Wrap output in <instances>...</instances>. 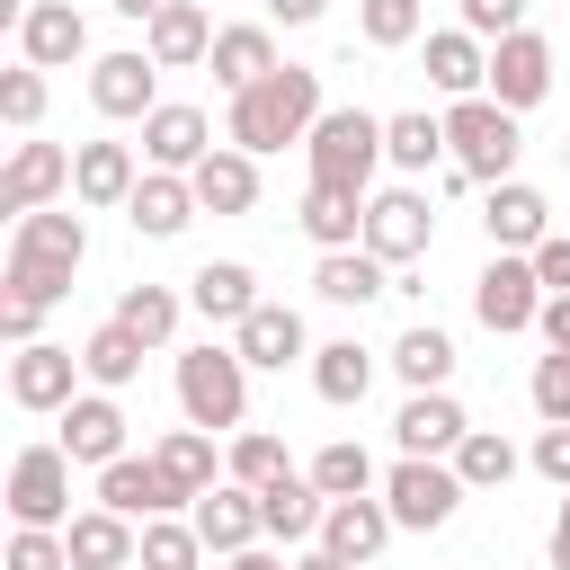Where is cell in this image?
<instances>
[{
  "label": "cell",
  "instance_id": "49",
  "mask_svg": "<svg viewBox=\"0 0 570 570\" xmlns=\"http://www.w3.org/2000/svg\"><path fill=\"white\" fill-rule=\"evenodd\" d=\"M525 258H534V276H543V294H570V232H543V240H534Z\"/></svg>",
  "mask_w": 570,
  "mask_h": 570
},
{
  "label": "cell",
  "instance_id": "9",
  "mask_svg": "<svg viewBox=\"0 0 570 570\" xmlns=\"http://www.w3.org/2000/svg\"><path fill=\"white\" fill-rule=\"evenodd\" d=\"M365 249H374L383 267H410V258H428V249H436L428 187H383V196H365Z\"/></svg>",
  "mask_w": 570,
  "mask_h": 570
},
{
  "label": "cell",
  "instance_id": "39",
  "mask_svg": "<svg viewBox=\"0 0 570 570\" xmlns=\"http://www.w3.org/2000/svg\"><path fill=\"white\" fill-rule=\"evenodd\" d=\"M178 312H187L178 285H125V294H116V321H125L142 347H169V338H178Z\"/></svg>",
  "mask_w": 570,
  "mask_h": 570
},
{
  "label": "cell",
  "instance_id": "42",
  "mask_svg": "<svg viewBox=\"0 0 570 570\" xmlns=\"http://www.w3.org/2000/svg\"><path fill=\"white\" fill-rule=\"evenodd\" d=\"M205 561V534H196V517L178 525V517H142V552H134V570H196Z\"/></svg>",
  "mask_w": 570,
  "mask_h": 570
},
{
  "label": "cell",
  "instance_id": "24",
  "mask_svg": "<svg viewBox=\"0 0 570 570\" xmlns=\"http://www.w3.org/2000/svg\"><path fill=\"white\" fill-rule=\"evenodd\" d=\"M258 303H267V294H258V267H240V258H205V267L187 276V312H205V321H223V330H240Z\"/></svg>",
  "mask_w": 570,
  "mask_h": 570
},
{
  "label": "cell",
  "instance_id": "15",
  "mask_svg": "<svg viewBox=\"0 0 570 570\" xmlns=\"http://www.w3.org/2000/svg\"><path fill=\"white\" fill-rule=\"evenodd\" d=\"M98 508L142 525V517H178V490H169V472L151 454H116V463H98Z\"/></svg>",
  "mask_w": 570,
  "mask_h": 570
},
{
  "label": "cell",
  "instance_id": "38",
  "mask_svg": "<svg viewBox=\"0 0 570 570\" xmlns=\"http://www.w3.org/2000/svg\"><path fill=\"white\" fill-rule=\"evenodd\" d=\"M142 356H151V347H142V338H134L125 321H98V330L80 338V374H89L98 392H125V383L142 374Z\"/></svg>",
  "mask_w": 570,
  "mask_h": 570
},
{
  "label": "cell",
  "instance_id": "37",
  "mask_svg": "<svg viewBox=\"0 0 570 570\" xmlns=\"http://www.w3.org/2000/svg\"><path fill=\"white\" fill-rule=\"evenodd\" d=\"M151 463L169 472V490H178V508H196V499L214 490V428H169V436L151 445Z\"/></svg>",
  "mask_w": 570,
  "mask_h": 570
},
{
  "label": "cell",
  "instance_id": "57",
  "mask_svg": "<svg viewBox=\"0 0 570 570\" xmlns=\"http://www.w3.org/2000/svg\"><path fill=\"white\" fill-rule=\"evenodd\" d=\"M107 9H116V18H134V27H151V18L169 9V0H107Z\"/></svg>",
  "mask_w": 570,
  "mask_h": 570
},
{
  "label": "cell",
  "instance_id": "1",
  "mask_svg": "<svg viewBox=\"0 0 570 570\" xmlns=\"http://www.w3.org/2000/svg\"><path fill=\"white\" fill-rule=\"evenodd\" d=\"M80 258H89V223L80 214H62V205H36V214H18L9 223V258H0V294H18V303H62L71 294V276H80Z\"/></svg>",
  "mask_w": 570,
  "mask_h": 570
},
{
  "label": "cell",
  "instance_id": "18",
  "mask_svg": "<svg viewBox=\"0 0 570 570\" xmlns=\"http://www.w3.org/2000/svg\"><path fill=\"white\" fill-rule=\"evenodd\" d=\"M294 223H303L312 249H365V187H330V178H312L303 205H294Z\"/></svg>",
  "mask_w": 570,
  "mask_h": 570
},
{
  "label": "cell",
  "instance_id": "48",
  "mask_svg": "<svg viewBox=\"0 0 570 570\" xmlns=\"http://www.w3.org/2000/svg\"><path fill=\"white\" fill-rule=\"evenodd\" d=\"M454 9H463V27H472L481 45H499V36L525 27V0H454Z\"/></svg>",
  "mask_w": 570,
  "mask_h": 570
},
{
  "label": "cell",
  "instance_id": "47",
  "mask_svg": "<svg viewBox=\"0 0 570 570\" xmlns=\"http://www.w3.org/2000/svg\"><path fill=\"white\" fill-rule=\"evenodd\" d=\"M525 392H534V410H543V428H561V419H570V356L552 347V356L534 365V383H525Z\"/></svg>",
  "mask_w": 570,
  "mask_h": 570
},
{
  "label": "cell",
  "instance_id": "25",
  "mask_svg": "<svg viewBox=\"0 0 570 570\" xmlns=\"http://www.w3.org/2000/svg\"><path fill=\"white\" fill-rule=\"evenodd\" d=\"M196 534H205V552H249V543L267 534L258 490H249V481H214V490L196 499Z\"/></svg>",
  "mask_w": 570,
  "mask_h": 570
},
{
  "label": "cell",
  "instance_id": "23",
  "mask_svg": "<svg viewBox=\"0 0 570 570\" xmlns=\"http://www.w3.org/2000/svg\"><path fill=\"white\" fill-rule=\"evenodd\" d=\"M481 232H490V249H534V240L552 232V205H543V187H525V178H499V187L481 196Z\"/></svg>",
  "mask_w": 570,
  "mask_h": 570
},
{
  "label": "cell",
  "instance_id": "58",
  "mask_svg": "<svg viewBox=\"0 0 570 570\" xmlns=\"http://www.w3.org/2000/svg\"><path fill=\"white\" fill-rule=\"evenodd\" d=\"M561 169H570V142H561Z\"/></svg>",
  "mask_w": 570,
  "mask_h": 570
},
{
  "label": "cell",
  "instance_id": "11",
  "mask_svg": "<svg viewBox=\"0 0 570 570\" xmlns=\"http://www.w3.org/2000/svg\"><path fill=\"white\" fill-rule=\"evenodd\" d=\"M9 401H18V410L62 419V410L80 401V356H71V347H53V338H27V347L9 356Z\"/></svg>",
  "mask_w": 570,
  "mask_h": 570
},
{
  "label": "cell",
  "instance_id": "54",
  "mask_svg": "<svg viewBox=\"0 0 570 570\" xmlns=\"http://www.w3.org/2000/svg\"><path fill=\"white\" fill-rule=\"evenodd\" d=\"M543 552H552V570H570V490H561V508H552V543H543Z\"/></svg>",
  "mask_w": 570,
  "mask_h": 570
},
{
  "label": "cell",
  "instance_id": "19",
  "mask_svg": "<svg viewBox=\"0 0 570 570\" xmlns=\"http://www.w3.org/2000/svg\"><path fill=\"white\" fill-rule=\"evenodd\" d=\"M463 436H472V419H463L454 392H410V401L392 410V445H401V454H454Z\"/></svg>",
  "mask_w": 570,
  "mask_h": 570
},
{
  "label": "cell",
  "instance_id": "2",
  "mask_svg": "<svg viewBox=\"0 0 570 570\" xmlns=\"http://www.w3.org/2000/svg\"><path fill=\"white\" fill-rule=\"evenodd\" d=\"M321 125V71H303V62H276L258 89H240L232 98V116H223V134L240 142V151H285V142H303Z\"/></svg>",
  "mask_w": 570,
  "mask_h": 570
},
{
  "label": "cell",
  "instance_id": "32",
  "mask_svg": "<svg viewBox=\"0 0 570 570\" xmlns=\"http://www.w3.org/2000/svg\"><path fill=\"white\" fill-rule=\"evenodd\" d=\"M205 71H214L223 98H240V89H258V80L276 71V36H267V27H223L214 53H205Z\"/></svg>",
  "mask_w": 570,
  "mask_h": 570
},
{
  "label": "cell",
  "instance_id": "41",
  "mask_svg": "<svg viewBox=\"0 0 570 570\" xmlns=\"http://www.w3.org/2000/svg\"><path fill=\"white\" fill-rule=\"evenodd\" d=\"M454 472H463V490H508V481H517V445H508L499 428H472V436L454 445Z\"/></svg>",
  "mask_w": 570,
  "mask_h": 570
},
{
  "label": "cell",
  "instance_id": "14",
  "mask_svg": "<svg viewBox=\"0 0 570 570\" xmlns=\"http://www.w3.org/2000/svg\"><path fill=\"white\" fill-rule=\"evenodd\" d=\"M80 53H89V18H80L71 0H27V18H18V62L62 71V62H80Z\"/></svg>",
  "mask_w": 570,
  "mask_h": 570
},
{
  "label": "cell",
  "instance_id": "46",
  "mask_svg": "<svg viewBox=\"0 0 570 570\" xmlns=\"http://www.w3.org/2000/svg\"><path fill=\"white\" fill-rule=\"evenodd\" d=\"M9 570H71L62 525H18V534H9Z\"/></svg>",
  "mask_w": 570,
  "mask_h": 570
},
{
  "label": "cell",
  "instance_id": "51",
  "mask_svg": "<svg viewBox=\"0 0 570 570\" xmlns=\"http://www.w3.org/2000/svg\"><path fill=\"white\" fill-rule=\"evenodd\" d=\"M36 330H45V303H18V294H0V338H9V347H27Z\"/></svg>",
  "mask_w": 570,
  "mask_h": 570
},
{
  "label": "cell",
  "instance_id": "12",
  "mask_svg": "<svg viewBox=\"0 0 570 570\" xmlns=\"http://www.w3.org/2000/svg\"><path fill=\"white\" fill-rule=\"evenodd\" d=\"M490 98H499V107H517V116L552 98V45H543L534 27H517V36H499V45H490Z\"/></svg>",
  "mask_w": 570,
  "mask_h": 570
},
{
  "label": "cell",
  "instance_id": "8",
  "mask_svg": "<svg viewBox=\"0 0 570 570\" xmlns=\"http://www.w3.org/2000/svg\"><path fill=\"white\" fill-rule=\"evenodd\" d=\"M9 517L18 525H71V454H62V436L9 454Z\"/></svg>",
  "mask_w": 570,
  "mask_h": 570
},
{
  "label": "cell",
  "instance_id": "52",
  "mask_svg": "<svg viewBox=\"0 0 570 570\" xmlns=\"http://www.w3.org/2000/svg\"><path fill=\"white\" fill-rule=\"evenodd\" d=\"M534 330H543V347L570 356V294H543V321H534Z\"/></svg>",
  "mask_w": 570,
  "mask_h": 570
},
{
  "label": "cell",
  "instance_id": "7",
  "mask_svg": "<svg viewBox=\"0 0 570 570\" xmlns=\"http://www.w3.org/2000/svg\"><path fill=\"white\" fill-rule=\"evenodd\" d=\"M472 321H481V330H499V338H517V330H534V321H543V276H534V258H525V249H499V258L472 276Z\"/></svg>",
  "mask_w": 570,
  "mask_h": 570
},
{
  "label": "cell",
  "instance_id": "5",
  "mask_svg": "<svg viewBox=\"0 0 570 570\" xmlns=\"http://www.w3.org/2000/svg\"><path fill=\"white\" fill-rule=\"evenodd\" d=\"M303 151H312V178H330V187H374V169H383V116H365V107H321V125L303 134Z\"/></svg>",
  "mask_w": 570,
  "mask_h": 570
},
{
  "label": "cell",
  "instance_id": "35",
  "mask_svg": "<svg viewBox=\"0 0 570 570\" xmlns=\"http://www.w3.org/2000/svg\"><path fill=\"white\" fill-rule=\"evenodd\" d=\"M392 374H401L410 392H445V383H454V338H445L436 321H410V330L392 338Z\"/></svg>",
  "mask_w": 570,
  "mask_h": 570
},
{
  "label": "cell",
  "instance_id": "28",
  "mask_svg": "<svg viewBox=\"0 0 570 570\" xmlns=\"http://www.w3.org/2000/svg\"><path fill=\"white\" fill-rule=\"evenodd\" d=\"M214 36H223V27H214L196 0H169V9L142 27V53H151L160 71H187V62H205V53H214Z\"/></svg>",
  "mask_w": 570,
  "mask_h": 570
},
{
  "label": "cell",
  "instance_id": "53",
  "mask_svg": "<svg viewBox=\"0 0 570 570\" xmlns=\"http://www.w3.org/2000/svg\"><path fill=\"white\" fill-rule=\"evenodd\" d=\"M321 9H330V0H267V18H276V27H312Z\"/></svg>",
  "mask_w": 570,
  "mask_h": 570
},
{
  "label": "cell",
  "instance_id": "26",
  "mask_svg": "<svg viewBox=\"0 0 570 570\" xmlns=\"http://www.w3.org/2000/svg\"><path fill=\"white\" fill-rule=\"evenodd\" d=\"M401 525H392V508H383V490H365V499H330V517H321V543L338 552V561H374L383 543H392Z\"/></svg>",
  "mask_w": 570,
  "mask_h": 570
},
{
  "label": "cell",
  "instance_id": "16",
  "mask_svg": "<svg viewBox=\"0 0 570 570\" xmlns=\"http://www.w3.org/2000/svg\"><path fill=\"white\" fill-rule=\"evenodd\" d=\"M71 187V151L62 142H18L9 169H0V214H36Z\"/></svg>",
  "mask_w": 570,
  "mask_h": 570
},
{
  "label": "cell",
  "instance_id": "21",
  "mask_svg": "<svg viewBox=\"0 0 570 570\" xmlns=\"http://www.w3.org/2000/svg\"><path fill=\"white\" fill-rule=\"evenodd\" d=\"M142 187V160H134V142H71V196L80 205H125Z\"/></svg>",
  "mask_w": 570,
  "mask_h": 570
},
{
  "label": "cell",
  "instance_id": "4",
  "mask_svg": "<svg viewBox=\"0 0 570 570\" xmlns=\"http://www.w3.org/2000/svg\"><path fill=\"white\" fill-rule=\"evenodd\" d=\"M178 410H187V428H240L249 419V356L240 347H187L178 356Z\"/></svg>",
  "mask_w": 570,
  "mask_h": 570
},
{
  "label": "cell",
  "instance_id": "56",
  "mask_svg": "<svg viewBox=\"0 0 570 570\" xmlns=\"http://www.w3.org/2000/svg\"><path fill=\"white\" fill-rule=\"evenodd\" d=\"M294 570H356V561H338L330 543H312V552H294Z\"/></svg>",
  "mask_w": 570,
  "mask_h": 570
},
{
  "label": "cell",
  "instance_id": "17",
  "mask_svg": "<svg viewBox=\"0 0 570 570\" xmlns=\"http://www.w3.org/2000/svg\"><path fill=\"white\" fill-rule=\"evenodd\" d=\"M196 214H205V205H196L187 169H142V187L125 196V223H134L142 240H178V232H187Z\"/></svg>",
  "mask_w": 570,
  "mask_h": 570
},
{
  "label": "cell",
  "instance_id": "55",
  "mask_svg": "<svg viewBox=\"0 0 570 570\" xmlns=\"http://www.w3.org/2000/svg\"><path fill=\"white\" fill-rule=\"evenodd\" d=\"M223 570H294V561H276V552H258V543H249V552H223Z\"/></svg>",
  "mask_w": 570,
  "mask_h": 570
},
{
  "label": "cell",
  "instance_id": "40",
  "mask_svg": "<svg viewBox=\"0 0 570 570\" xmlns=\"http://www.w3.org/2000/svg\"><path fill=\"white\" fill-rule=\"evenodd\" d=\"M312 481H321V499H365V490H383V481H374V454H365L356 436H330V445L312 454Z\"/></svg>",
  "mask_w": 570,
  "mask_h": 570
},
{
  "label": "cell",
  "instance_id": "31",
  "mask_svg": "<svg viewBox=\"0 0 570 570\" xmlns=\"http://www.w3.org/2000/svg\"><path fill=\"white\" fill-rule=\"evenodd\" d=\"M62 454H71V463H116V454H125V410H116V392H80V401L62 410Z\"/></svg>",
  "mask_w": 570,
  "mask_h": 570
},
{
  "label": "cell",
  "instance_id": "44",
  "mask_svg": "<svg viewBox=\"0 0 570 570\" xmlns=\"http://www.w3.org/2000/svg\"><path fill=\"white\" fill-rule=\"evenodd\" d=\"M223 472H232V481H249V490H267V481H285L294 463H285V436H267V428H240Z\"/></svg>",
  "mask_w": 570,
  "mask_h": 570
},
{
  "label": "cell",
  "instance_id": "29",
  "mask_svg": "<svg viewBox=\"0 0 570 570\" xmlns=\"http://www.w3.org/2000/svg\"><path fill=\"white\" fill-rule=\"evenodd\" d=\"M428 89L481 98V89H490V45H481L472 27H436V36H428Z\"/></svg>",
  "mask_w": 570,
  "mask_h": 570
},
{
  "label": "cell",
  "instance_id": "33",
  "mask_svg": "<svg viewBox=\"0 0 570 570\" xmlns=\"http://www.w3.org/2000/svg\"><path fill=\"white\" fill-rule=\"evenodd\" d=\"M258 517H267V534H276V543H312V534H321V517H330V499H321V481H312V472H285V481H267V490H258Z\"/></svg>",
  "mask_w": 570,
  "mask_h": 570
},
{
  "label": "cell",
  "instance_id": "30",
  "mask_svg": "<svg viewBox=\"0 0 570 570\" xmlns=\"http://www.w3.org/2000/svg\"><path fill=\"white\" fill-rule=\"evenodd\" d=\"M312 294H321V303H338V312H365L374 294H392V267H383L374 249H321Z\"/></svg>",
  "mask_w": 570,
  "mask_h": 570
},
{
  "label": "cell",
  "instance_id": "10",
  "mask_svg": "<svg viewBox=\"0 0 570 570\" xmlns=\"http://www.w3.org/2000/svg\"><path fill=\"white\" fill-rule=\"evenodd\" d=\"M89 107H98V116H116V125H142V116L160 107V62H151L142 45L98 53V62H89Z\"/></svg>",
  "mask_w": 570,
  "mask_h": 570
},
{
  "label": "cell",
  "instance_id": "34",
  "mask_svg": "<svg viewBox=\"0 0 570 570\" xmlns=\"http://www.w3.org/2000/svg\"><path fill=\"white\" fill-rule=\"evenodd\" d=\"M383 160H392L401 178H428V169L445 160V116H428V107L383 116Z\"/></svg>",
  "mask_w": 570,
  "mask_h": 570
},
{
  "label": "cell",
  "instance_id": "36",
  "mask_svg": "<svg viewBox=\"0 0 570 570\" xmlns=\"http://www.w3.org/2000/svg\"><path fill=\"white\" fill-rule=\"evenodd\" d=\"M312 392H321L330 410H356V401L374 392V356H365L356 338H321V347H312Z\"/></svg>",
  "mask_w": 570,
  "mask_h": 570
},
{
  "label": "cell",
  "instance_id": "22",
  "mask_svg": "<svg viewBox=\"0 0 570 570\" xmlns=\"http://www.w3.org/2000/svg\"><path fill=\"white\" fill-rule=\"evenodd\" d=\"M187 187H196V205H205V214H249V205H258V151L214 142V151L187 169Z\"/></svg>",
  "mask_w": 570,
  "mask_h": 570
},
{
  "label": "cell",
  "instance_id": "20",
  "mask_svg": "<svg viewBox=\"0 0 570 570\" xmlns=\"http://www.w3.org/2000/svg\"><path fill=\"white\" fill-rule=\"evenodd\" d=\"M214 151V125H205V107H178V98H160L151 116H142V160L151 169H196Z\"/></svg>",
  "mask_w": 570,
  "mask_h": 570
},
{
  "label": "cell",
  "instance_id": "50",
  "mask_svg": "<svg viewBox=\"0 0 570 570\" xmlns=\"http://www.w3.org/2000/svg\"><path fill=\"white\" fill-rule=\"evenodd\" d=\"M534 472H543V481H552V490H570V419H561V428H543V436H534Z\"/></svg>",
  "mask_w": 570,
  "mask_h": 570
},
{
  "label": "cell",
  "instance_id": "43",
  "mask_svg": "<svg viewBox=\"0 0 570 570\" xmlns=\"http://www.w3.org/2000/svg\"><path fill=\"white\" fill-rule=\"evenodd\" d=\"M356 27H365V45L401 53V45L428 36V0H356Z\"/></svg>",
  "mask_w": 570,
  "mask_h": 570
},
{
  "label": "cell",
  "instance_id": "13",
  "mask_svg": "<svg viewBox=\"0 0 570 570\" xmlns=\"http://www.w3.org/2000/svg\"><path fill=\"white\" fill-rule=\"evenodd\" d=\"M232 347L249 356V374H285V365H312V330H303V312H294V303H258V312L232 330Z\"/></svg>",
  "mask_w": 570,
  "mask_h": 570
},
{
  "label": "cell",
  "instance_id": "45",
  "mask_svg": "<svg viewBox=\"0 0 570 570\" xmlns=\"http://www.w3.org/2000/svg\"><path fill=\"white\" fill-rule=\"evenodd\" d=\"M36 116H45V71H36V62H18V71H0V125H18V134H36Z\"/></svg>",
  "mask_w": 570,
  "mask_h": 570
},
{
  "label": "cell",
  "instance_id": "6",
  "mask_svg": "<svg viewBox=\"0 0 570 570\" xmlns=\"http://www.w3.org/2000/svg\"><path fill=\"white\" fill-rule=\"evenodd\" d=\"M383 508H392L401 534H436V525L463 508V472H454V454H401V463L383 472Z\"/></svg>",
  "mask_w": 570,
  "mask_h": 570
},
{
  "label": "cell",
  "instance_id": "27",
  "mask_svg": "<svg viewBox=\"0 0 570 570\" xmlns=\"http://www.w3.org/2000/svg\"><path fill=\"white\" fill-rule=\"evenodd\" d=\"M62 543H71V570H134L142 525H134V517H116V508H80V517L62 525Z\"/></svg>",
  "mask_w": 570,
  "mask_h": 570
},
{
  "label": "cell",
  "instance_id": "3",
  "mask_svg": "<svg viewBox=\"0 0 570 570\" xmlns=\"http://www.w3.org/2000/svg\"><path fill=\"white\" fill-rule=\"evenodd\" d=\"M517 151H525V134H517V107H499L490 89L445 107V160H454V169H472V187H499V178H517Z\"/></svg>",
  "mask_w": 570,
  "mask_h": 570
}]
</instances>
